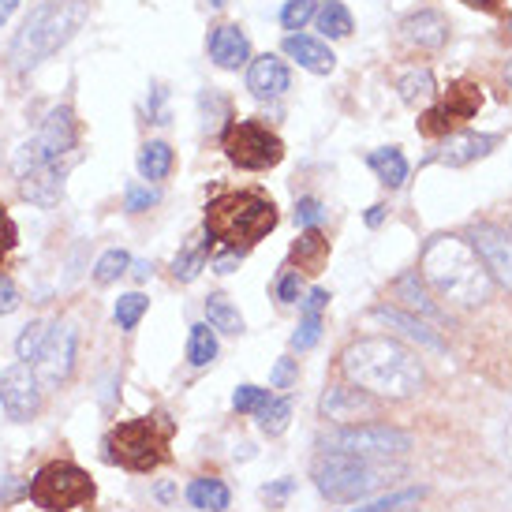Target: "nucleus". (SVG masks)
<instances>
[{"label":"nucleus","mask_w":512,"mask_h":512,"mask_svg":"<svg viewBox=\"0 0 512 512\" xmlns=\"http://www.w3.org/2000/svg\"><path fill=\"white\" fill-rule=\"evenodd\" d=\"M0 404L15 423H30L42 412V382L30 363H12L0 374Z\"/></svg>","instance_id":"f8f14e48"},{"label":"nucleus","mask_w":512,"mask_h":512,"mask_svg":"<svg viewBox=\"0 0 512 512\" xmlns=\"http://www.w3.org/2000/svg\"><path fill=\"white\" fill-rule=\"evenodd\" d=\"M314 12H318V0H288L285 8H281V27L296 34V30H303L311 23Z\"/></svg>","instance_id":"e433bc0d"},{"label":"nucleus","mask_w":512,"mask_h":512,"mask_svg":"<svg viewBox=\"0 0 512 512\" xmlns=\"http://www.w3.org/2000/svg\"><path fill=\"white\" fill-rule=\"evenodd\" d=\"M86 15H90V0H45V4H38L12 42L15 72H30L34 64H42L45 57L64 49L75 38V30L86 23Z\"/></svg>","instance_id":"7ed1b4c3"},{"label":"nucleus","mask_w":512,"mask_h":512,"mask_svg":"<svg viewBox=\"0 0 512 512\" xmlns=\"http://www.w3.org/2000/svg\"><path fill=\"white\" fill-rule=\"evenodd\" d=\"M169 434V415H146V419H131V423H120V427L109 430L101 449H105L109 464L146 475V471L161 468L169 460Z\"/></svg>","instance_id":"423d86ee"},{"label":"nucleus","mask_w":512,"mask_h":512,"mask_svg":"<svg viewBox=\"0 0 512 512\" xmlns=\"http://www.w3.org/2000/svg\"><path fill=\"white\" fill-rule=\"evenodd\" d=\"M367 165L374 169V176L382 180L385 187H400L408 180V157L400 154V146H382L367 157Z\"/></svg>","instance_id":"393cba45"},{"label":"nucleus","mask_w":512,"mask_h":512,"mask_svg":"<svg viewBox=\"0 0 512 512\" xmlns=\"http://www.w3.org/2000/svg\"><path fill=\"white\" fill-rule=\"evenodd\" d=\"M329 258V240L322 236V228H303L299 232V240L292 243V270L299 273H318L322 266H326Z\"/></svg>","instance_id":"b1692460"},{"label":"nucleus","mask_w":512,"mask_h":512,"mask_svg":"<svg viewBox=\"0 0 512 512\" xmlns=\"http://www.w3.org/2000/svg\"><path fill=\"white\" fill-rule=\"evenodd\" d=\"M318 412L326 419H337V423H352V419H367V415H378V400L367 389H348V385H333L326 389V397L318 404Z\"/></svg>","instance_id":"dca6fc26"},{"label":"nucleus","mask_w":512,"mask_h":512,"mask_svg":"<svg viewBox=\"0 0 512 512\" xmlns=\"http://www.w3.org/2000/svg\"><path fill=\"white\" fill-rule=\"evenodd\" d=\"M419 277L456 307H483L494 292V277L483 266V258L460 236H434L423 247Z\"/></svg>","instance_id":"f03ea898"},{"label":"nucleus","mask_w":512,"mask_h":512,"mask_svg":"<svg viewBox=\"0 0 512 512\" xmlns=\"http://www.w3.org/2000/svg\"><path fill=\"white\" fill-rule=\"evenodd\" d=\"M423 486H412V490H397V494H389V498H378L363 505V509H352V512H393V509H404V505H419L423 501Z\"/></svg>","instance_id":"4c0bfd02"},{"label":"nucleus","mask_w":512,"mask_h":512,"mask_svg":"<svg viewBox=\"0 0 512 512\" xmlns=\"http://www.w3.org/2000/svg\"><path fill=\"white\" fill-rule=\"evenodd\" d=\"M370 318L389 329H397V333H404L408 341H419V348H427V352H445V341H441L438 333H434L427 322H419L415 314L400 311V307H374Z\"/></svg>","instance_id":"6ab92c4d"},{"label":"nucleus","mask_w":512,"mask_h":512,"mask_svg":"<svg viewBox=\"0 0 512 512\" xmlns=\"http://www.w3.org/2000/svg\"><path fill=\"white\" fill-rule=\"evenodd\" d=\"M288 423H292V400H288V397L270 400V404L258 412V430H262V434H270V438L285 434Z\"/></svg>","instance_id":"473e14b6"},{"label":"nucleus","mask_w":512,"mask_h":512,"mask_svg":"<svg viewBox=\"0 0 512 512\" xmlns=\"http://www.w3.org/2000/svg\"><path fill=\"white\" fill-rule=\"evenodd\" d=\"M509 30H512V15H509Z\"/></svg>","instance_id":"e2e57ef3"},{"label":"nucleus","mask_w":512,"mask_h":512,"mask_svg":"<svg viewBox=\"0 0 512 512\" xmlns=\"http://www.w3.org/2000/svg\"><path fill=\"white\" fill-rule=\"evenodd\" d=\"M75 143H79L75 113L68 109V105H57V109L42 120L38 135L19 146V154H15V172L23 176V172L42 169V165H57L60 157L72 154Z\"/></svg>","instance_id":"6e6552de"},{"label":"nucleus","mask_w":512,"mask_h":512,"mask_svg":"<svg viewBox=\"0 0 512 512\" xmlns=\"http://www.w3.org/2000/svg\"><path fill=\"white\" fill-rule=\"evenodd\" d=\"M460 4H468L475 12H498V0H460Z\"/></svg>","instance_id":"864d4df0"},{"label":"nucleus","mask_w":512,"mask_h":512,"mask_svg":"<svg viewBox=\"0 0 512 512\" xmlns=\"http://www.w3.org/2000/svg\"><path fill=\"white\" fill-rule=\"evenodd\" d=\"M285 53L296 60L299 68H307L311 75H329L333 68H337L333 49H329V45H322L318 38H307V34H288Z\"/></svg>","instance_id":"4be33fe9"},{"label":"nucleus","mask_w":512,"mask_h":512,"mask_svg":"<svg viewBox=\"0 0 512 512\" xmlns=\"http://www.w3.org/2000/svg\"><path fill=\"white\" fill-rule=\"evenodd\" d=\"M19 195L42 210H53L64 195V165H42V169H30L19 176Z\"/></svg>","instance_id":"f3484780"},{"label":"nucleus","mask_w":512,"mask_h":512,"mask_svg":"<svg viewBox=\"0 0 512 512\" xmlns=\"http://www.w3.org/2000/svg\"><path fill=\"white\" fill-rule=\"evenodd\" d=\"M288 86H292V72H288V64L277 53H262V57H255L247 64V90L258 101L281 98Z\"/></svg>","instance_id":"2eb2a0df"},{"label":"nucleus","mask_w":512,"mask_h":512,"mask_svg":"<svg viewBox=\"0 0 512 512\" xmlns=\"http://www.w3.org/2000/svg\"><path fill=\"white\" fill-rule=\"evenodd\" d=\"M94 498V483L79 464L53 460L30 479V501L45 512H68Z\"/></svg>","instance_id":"0eeeda50"},{"label":"nucleus","mask_w":512,"mask_h":512,"mask_svg":"<svg viewBox=\"0 0 512 512\" xmlns=\"http://www.w3.org/2000/svg\"><path fill=\"white\" fill-rule=\"evenodd\" d=\"M206 49H210V60L225 72H240L243 64H251V42H247V34L236 23L217 27L210 34V42H206Z\"/></svg>","instance_id":"a211bd4d"},{"label":"nucleus","mask_w":512,"mask_h":512,"mask_svg":"<svg viewBox=\"0 0 512 512\" xmlns=\"http://www.w3.org/2000/svg\"><path fill=\"white\" fill-rule=\"evenodd\" d=\"M161 202V195H157V187L150 184H131L128 187V199H124V206H128V214H146L150 206H157Z\"/></svg>","instance_id":"79ce46f5"},{"label":"nucleus","mask_w":512,"mask_h":512,"mask_svg":"<svg viewBox=\"0 0 512 512\" xmlns=\"http://www.w3.org/2000/svg\"><path fill=\"white\" fill-rule=\"evenodd\" d=\"M221 143H225L228 161L236 169H247V172L273 169L285 157V143L266 124H258V120H236V124H228L221 131Z\"/></svg>","instance_id":"1a4fd4ad"},{"label":"nucleus","mask_w":512,"mask_h":512,"mask_svg":"<svg viewBox=\"0 0 512 512\" xmlns=\"http://www.w3.org/2000/svg\"><path fill=\"white\" fill-rule=\"evenodd\" d=\"M296 359H277V367H273V374H270V382H273V389H292V382H296Z\"/></svg>","instance_id":"c03bdc74"},{"label":"nucleus","mask_w":512,"mask_h":512,"mask_svg":"<svg viewBox=\"0 0 512 512\" xmlns=\"http://www.w3.org/2000/svg\"><path fill=\"white\" fill-rule=\"evenodd\" d=\"M243 262V251H236V247H225L221 255L210 258V266H214V273H232L236 266Z\"/></svg>","instance_id":"09e8293b"},{"label":"nucleus","mask_w":512,"mask_h":512,"mask_svg":"<svg viewBox=\"0 0 512 512\" xmlns=\"http://www.w3.org/2000/svg\"><path fill=\"white\" fill-rule=\"evenodd\" d=\"M217 359V337H214V326H191V337H187V363L191 367H210Z\"/></svg>","instance_id":"2f4dec72"},{"label":"nucleus","mask_w":512,"mask_h":512,"mask_svg":"<svg viewBox=\"0 0 512 512\" xmlns=\"http://www.w3.org/2000/svg\"><path fill=\"white\" fill-rule=\"evenodd\" d=\"M393 512H419V509H412V505H404V509H393Z\"/></svg>","instance_id":"680f3d73"},{"label":"nucleus","mask_w":512,"mask_h":512,"mask_svg":"<svg viewBox=\"0 0 512 512\" xmlns=\"http://www.w3.org/2000/svg\"><path fill=\"white\" fill-rule=\"evenodd\" d=\"M15 240H19V228H15V221L8 217V210L0 206V255H8L15 247Z\"/></svg>","instance_id":"de8ad7c7"},{"label":"nucleus","mask_w":512,"mask_h":512,"mask_svg":"<svg viewBox=\"0 0 512 512\" xmlns=\"http://www.w3.org/2000/svg\"><path fill=\"white\" fill-rule=\"evenodd\" d=\"M210 247H214L210 240H199V243H191V247H184V251L176 255V262H172V277H176L180 285H191V281H195V277L206 270Z\"/></svg>","instance_id":"c85d7f7f"},{"label":"nucleus","mask_w":512,"mask_h":512,"mask_svg":"<svg viewBox=\"0 0 512 512\" xmlns=\"http://www.w3.org/2000/svg\"><path fill=\"white\" fill-rule=\"evenodd\" d=\"M206 318H210V326L221 329V333H232V337H240L243 333L240 307H236L228 296H221V292H214V296L206 299Z\"/></svg>","instance_id":"cd10ccee"},{"label":"nucleus","mask_w":512,"mask_h":512,"mask_svg":"<svg viewBox=\"0 0 512 512\" xmlns=\"http://www.w3.org/2000/svg\"><path fill=\"white\" fill-rule=\"evenodd\" d=\"M131 273H135V281H146V277H150V262H131Z\"/></svg>","instance_id":"4d7b16f0"},{"label":"nucleus","mask_w":512,"mask_h":512,"mask_svg":"<svg viewBox=\"0 0 512 512\" xmlns=\"http://www.w3.org/2000/svg\"><path fill=\"white\" fill-rule=\"evenodd\" d=\"M471 247L483 258V266L490 270L494 285L512 288V240L509 232H501L498 225H475L471 228Z\"/></svg>","instance_id":"4468645a"},{"label":"nucleus","mask_w":512,"mask_h":512,"mask_svg":"<svg viewBox=\"0 0 512 512\" xmlns=\"http://www.w3.org/2000/svg\"><path fill=\"white\" fill-rule=\"evenodd\" d=\"M382 221H385V206L378 202V206H370V210H367V225H370V228H378Z\"/></svg>","instance_id":"5fc2aeb1"},{"label":"nucleus","mask_w":512,"mask_h":512,"mask_svg":"<svg viewBox=\"0 0 512 512\" xmlns=\"http://www.w3.org/2000/svg\"><path fill=\"white\" fill-rule=\"evenodd\" d=\"M139 172H143V180H150V184L165 180L172 172V146L161 143V139L146 143L143 150H139Z\"/></svg>","instance_id":"c756f323"},{"label":"nucleus","mask_w":512,"mask_h":512,"mask_svg":"<svg viewBox=\"0 0 512 512\" xmlns=\"http://www.w3.org/2000/svg\"><path fill=\"white\" fill-rule=\"evenodd\" d=\"M329 307V292L326 288H311L307 296H303V311L307 314H322Z\"/></svg>","instance_id":"3c124183"},{"label":"nucleus","mask_w":512,"mask_h":512,"mask_svg":"<svg viewBox=\"0 0 512 512\" xmlns=\"http://www.w3.org/2000/svg\"><path fill=\"white\" fill-rule=\"evenodd\" d=\"M199 109H202V128L206 131H225V120H228V101L217 94V90H206L199 98Z\"/></svg>","instance_id":"f704fd0d"},{"label":"nucleus","mask_w":512,"mask_h":512,"mask_svg":"<svg viewBox=\"0 0 512 512\" xmlns=\"http://www.w3.org/2000/svg\"><path fill=\"white\" fill-rule=\"evenodd\" d=\"M45 337H49V326H45V322H30V326H23L19 341H15V356L34 359L38 356V348L45 344Z\"/></svg>","instance_id":"ea45409f"},{"label":"nucleus","mask_w":512,"mask_h":512,"mask_svg":"<svg viewBox=\"0 0 512 512\" xmlns=\"http://www.w3.org/2000/svg\"><path fill=\"white\" fill-rule=\"evenodd\" d=\"M165 86H154V94H150V120L154 124H169V113H165Z\"/></svg>","instance_id":"8fccbe9b"},{"label":"nucleus","mask_w":512,"mask_h":512,"mask_svg":"<svg viewBox=\"0 0 512 512\" xmlns=\"http://www.w3.org/2000/svg\"><path fill=\"white\" fill-rule=\"evenodd\" d=\"M277 299L281 303H299V270H285L277 281Z\"/></svg>","instance_id":"49530a36"},{"label":"nucleus","mask_w":512,"mask_h":512,"mask_svg":"<svg viewBox=\"0 0 512 512\" xmlns=\"http://www.w3.org/2000/svg\"><path fill=\"white\" fill-rule=\"evenodd\" d=\"M128 270H131V255L120 251V247H113V251H105V255L94 262V281H98V285H113V281H120Z\"/></svg>","instance_id":"72a5a7b5"},{"label":"nucleus","mask_w":512,"mask_h":512,"mask_svg":"<svg viewBox=\"0 0 512 512\" xmlns=\"http://www.w3.org/2000/svg\"><path fill=\"white\" fill-rule=\"evenodd\" d=\"M483 109V86L475 83H453L449 86V94L441 105L427 109V113L419 116V131L427 135V139H438V135H449L456 124H464L471 116Z\"/></svg>","instance_id":"9b49d317"},{"label":"nucleus","mask_w":512,"mask_h":512,"mask_svg":"<svg viewBox=\"0 0 512 512\" xmlns=\"http://www.w3.org/2000/svg\"><path fill=\"white\" fill-rule=\"evenodd\" d=\"M19 303H23V299H19V288H15V281L8 277V273H0V314H12Z\"/></svg>","instance_id":"a18cd8bd"},{"label":"nucleus","mask_w":512,"mask_h":512,"mask_svg":"<svg viewBox=\"0 0 512 512\" xmlns=\"http://www.w3.org/2000/svg\"><path fill=\"white\" fill-rule=\"evenodd\" d=\"M172 494H176V490H172V483L157 486V498H161V501H172Z\"/></svg>","instance_id":"13d9d810"},{"label":"nucleus","mask_w":512,"mask_h":512,"mask_svg":"<svg viewBox=\"0 0 512 512\" xmlns=\"http://www.w3.org/2000/svg\"><path fill=\"white\" fill-rule=\"evenodd\" d=\"M505 79H509V86H512V60L505 64Z\"/></svg>","instance_id":"bf43d9fd"},{"label":"nucleus","mask_w":512,"mask_h":512,"mask_svg":"<svg viewBox=\"0 0 512 512\" xmlns=\"http://www.w3.org/2000/svg\"><path fill=\"white\" fill-rule=\"evenodd\" d=\"M326 449H341V453H356L367 460H389V456H404L412 449V434L393 427H341L322 438Z\"/></svg>","instance_id":"9d476101"},{"label":"nucleus","mask_w":512,"mask_h":512,"mask_svg":"<svg viewBox=\"0 0 512 512\" xmlns=\"http://www.w3.org/2000/svg\"><path fill=\"white\" fill-rule=\"evenodd\" d=\"M318 337H322V314L303 311V318H299V329L292 333V348H296V352H307V348H314V344H318Z\"/></svg>","instance_id":"a19ab883"},{"label":"nucleus","mask_w":512,"mask_h":512,"mask_svg":"<svg viewBox=\"0 0 512 512\" xmlns=\"http://www.w3.org/2000/svg\"><path fill=\"white\" fill-rule=\"evenodd\" d=\"M277 228V206L262 191H225L206 206V240L247 251Z\"/></svg>","instance_id":"20e7f679"},{"label":"nucleus","mask_w":512,"mask_h":512,"mask_svg":"<svg viewBox=\"0 0 512 512\" xmlns=\"http://www.w3.org/2000/svg\"><path fill=\"white\" fill-rule=\"evenodd\" d=\"M314 486L322 490V498H329L333 505H348L374 494L378 486H385L397 468H385L382 460H367L356 453H341V449H326L314 460Z\"/></svg>","instance_id":"39448f33"},{"label":"nucleus","mask_w":512,"mask_h":512,"mask_svg":"<svg viewBox=\"0 0 512 512\" xmlns=\"http://www.w3.org/2000/svg\"><path fill=\"white\" fill-rule=\"evenodd\" d=\"M498 146V135H479V131H464V135H453L449 143L441 146L438 161L449 165V169H468L479 157H486Z\"/></svg>","instance_id":"aec40b11"},{"label":"nucleus","mask_w":512,"mask_h":512,"mask_svg":"<svg viewBox=\"0 0 512 512\" xmlns=\"http://www.w3.org/2000/svg\"><path fill=\"white\" fill-rule=\"evenodd\" d=\"M75 367V326L72 322H57L49 329L45 344L34 356V374L42 385H60L72 378Z\"/></svg>","instance_id":"ddd939ff"},{"label":"nucleus","mask_w":512,"mask_h":512,"mask_svg":"<svg viewBox=\"0 0 512 512\" xmlns=\"http://www.w3.org/2000/svg\"><path fill=\"white\" fill-rule=\"evenodd\" d=\"M341 370L348 382L367 389L374 397H412L427 382V370L415 352H408L393 337H367L356 341L341 356Z\"/></svg>","instance_id":"f257e3e1"},{"label":"nucleus","mask_w":512,"mask_h":512,"mask_svg":"<svg viewBox=\"0 0 512 512\" xmlns=\"http://www.w3.org/2000/svg\"><path fill=\"white\" fill-rule=\"evenodd\" d=\"M393 296L400 299V311L408 314H423V318H434V322H441L445 314L438 311V303L427 296V288H423V277L419 273H404V277H397V285H393Z\"/></svg>","instance_id":"5701e85b"},{"label":"nucleus","mask_w":512,"mask_h":512,"mask_svg":"<svg viewBox=\"0 0 512 512\" xmlns=\"http://www.w3.org/2000/svg\"><path fill=\"white\" fill-rule=\"evenodd\" d=\"M314 19H318V30L326 34V38H348L352 34V12L344 8L341 0H326L318 12H314Z\"/></svg>","instance_id":"7c9ffc66"},{"label":"nucleus","mask_w":512,"mask_h":512,"mask_svg":"<svg viewBox=\"0 0 512 512\" xmlns=\"http://www.w3.org/2000/svg\"><path fill=\"white\" fill-rule=\"evenodd\" d=\"M270 389H258V385H240L236 393H232V408L240 415H251V412H262L266 404H270Z\"/></svg>","instance_id":"58836bf2"},{"label":"nucleus","mask_w":512,"mask_h":512,"mask_svg":"<svg viewBox=\"0 0 512 512\" xmlns=\"http://www.w3.org/2000/svg\"><path fill=\"white\" fill-rule=\"evenodd\" d=\"M15 8H19V0H0V27H4L8 19H12Z\"/></svg>","instance_id":"6e6d98bb"},{"label":"nucleus","mask_w":512,"mask_h":512,"mask_svg":"<svg viewBox=\"0 0 512 512\" xmlns=\"http://www.w3.org/2000/svg\"><path fill=\"white\" fill-rule=\"evenodd\" d=\"M146 307H150V299H146L143 292H128V296H120L116 299V326L135 329L139 326V318L146 314Z\"/></svg>","instance_id":"c9c22d12"},{"label":"nucleus","mask_w":512,"mask_h":512,"mask_svg":"<svg viewBox=\"0 0 512 512\" xmlns=\"http://www.w3.org/2000/svg\"><path fill=\"white\" fill-rule=\"evenodd\" d=\"M397 90L404 105H423V101H430L438 94V83H434L430 68H412V72H404L397 79Z\"/></svg>","instance_id":"bb28decb"},{"label":"nucleus","mask_w":512,"mask_h":512,"mask_svg":"<svg viewBox=\"0 0 512 512\" xmlns=\"http://www.w3.org/2000/svg\"><path fill=\"white\" fill-rule=\"evenodd\" d=\"M400 30H404V38L412 45H419V49H441V45L449 42V19L441 12H434V8L412 12L400 23Z\"/></svg>","instance_id":"412c9836"},{"label":"nucleus","mask_w":512,"mask_h":512,"mask_svg":"<svg viewBox=\"0 0 512 512\" xmlns=\"http://www.w3.org/2000/svg\"><path fill=\"white\" fill-rule=\"evenodd\" d=\"M322 217H326V210H322V202L318 199H299L296 202V221L303 228H318L322 225Z\"/></svg>","instance_id":"37998d69"},{"label":"nucleus","mask_w":512,"mask_h":512,"mask_svg":"<svg viewBox=\"0 0 512 512\" xmlns=\"http://www.w3.org/2000/svg\"><path fill=\"white\" fill-rule=\"evenodd\" d=\"M292 479H281V483H273V486H266V490H262V494H266V498L273 501V505H281V501L288 498V494H292Z\"/></svg>","instance_id":"603ef678"},{"label":"nucleus","mask_w":512,"mask_h":512,"mask_svg":"<svg viewBox=\"0 0 512 512\" xmlns=\"http://www.w3.org/2000/svg\"><path fill=\"white\" fill-rule=\"evenodd\" d=\"M210 4H214V8H225V4H228V0H210Z\"/></svg>","instance_id":"052dcab7"},{"label":"nucleus","mask_w":512,"mask_h":512,"mask_svg":"<svg viewBox=\"0 0 512 512\" xmlns=\"http://www.w3.org/2000/svg\"><path fill=\"white\" fill-rule=\"evenodd\" d=\"M187 501L202 512H225L228 505H232V494H228V486L221 483V479H206V475H202V479H191Z\"/></svg>","instance_id":"a878e982"}]
</instances>
